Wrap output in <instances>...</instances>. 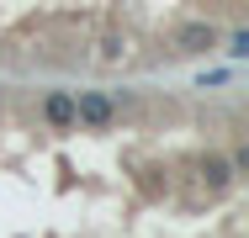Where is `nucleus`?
Masks as SVG:
<instances>
[{"mask_svg": "<svg viewBox=\"0 0 249 238\" xmlns=\"http://www.w3.org/2000/svg\"><path fill=\"white\" fill-rule=\"evenodd\" d=\"M228 164H233V175H249V143L233 148V159H228Z\"/></svg>", "mask_w": 249, "mask_h": 238, "instance_id": "obj_6", "label": "nucleus"}, {"mask_svg": "<svg viewBox=\"0 0 249 238\" xmlns=\"http://www.w3.org/2000/svg\"><path fill=\"white\" fill-rule=\"evenodd\" d=\"M228 58H249V32H228Z\"/></svg>", "mask_w": 249, "mask_h": 238, "instance_id": "obj_5", "label": "nucleus"}, {"mask_svg": "<svg viewBox=\"0 0 249 238\" xmlns=\"http://www.w3.org/2000/svg\"><path fill=\"white\" fill-rule=\"evenodd\" d=\"M43 117H48L53 127H74V95H69V90H53L48 101H43Z\"/></svg>", "mask_w": 249, "mask_h": 238, "instance_id": "obj_4", "label": "nucleus"}, {"mask_svg": "<svg viewBox=\"0 0 249 238\" xmlns=\"http://www.w3.org/2000/svg\"><path fill=\"white\" fill-rule=\"evenodd\" d=\"M170 43H175V53H191L196 58V53H212L217 48V27L212 21H186V27H175Z\"/></svg>", "mask_w": 249, "mask_h": 238, "instance_id": "obj_2", "label": "nucleus"}, {"mask_svg": "<svg viewBox=\"0 0 249 238\" xmlns=\"http://www.w3.org/2000/svg\"><path fill=\"white\" fill-rule=\"evenodd\" d=\"M101 58H122V37H117V32L101 37Z\"/></svg>", "mask_w": 249, "mask_h": 238, "instance_id": "obj_7", "label": "nucleus"}, {"mask_svg": "<svg viewBox=\"0 0 249 238\" xmlns=\"http://www.w3.org/2000/svg\"><path fill=\"white\" fill-rule=\"evenodd\" d=\"M201 180H207V190H228L233 186V164H228L223 153H207V159H201Z\"/></svg>", "mask_w": 249, "mask_h": 238, "instance_id": "obj_3", "label": "nucleus"}, {"mask_svg": "<svg viewBox=\"0 0 249 238\" xmlns=\"http://www.w3.org/2000/svg\"><path fill=\"white\" fill-rule=\"evenodd\" d=\"M74 122H85V127H111V122H117V101L106 90H80L74 95Z\"/></svg>", "mask_w": 249, "mask_h": 238, "instance_id": "obj_1", "label": "nucleus"}]
</instances>
